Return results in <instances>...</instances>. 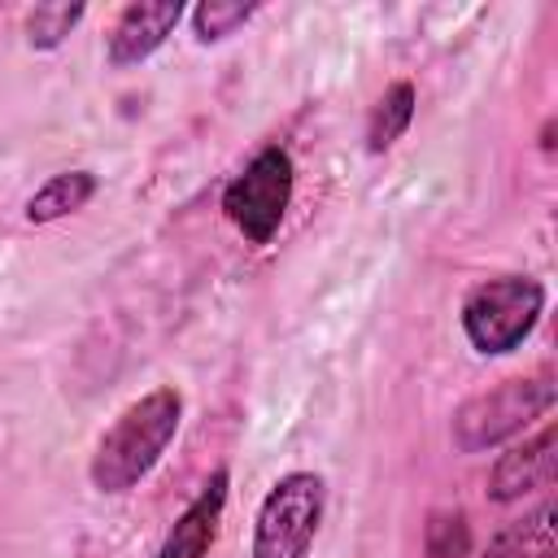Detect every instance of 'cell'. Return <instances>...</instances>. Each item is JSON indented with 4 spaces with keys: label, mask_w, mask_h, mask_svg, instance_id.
<instances>
[{
    "label": "cell",
    "mask_w": 558,
    "mask_h": 558,
    "mask_svg": "<svg viewBox=\"0 0 558 558\" xmlns=\"http://www.w3.org/2000/svg\"><path fill=\"white\" fill-rule=\"evenodd\" d=\"M183 423V392L161 384L153 392H144L140 401H131L96 440L87 480L96 493L105 497H122L131 493L170 449V440L179 436Z\"/></svg>",
    "instance_id": "obj_1"
},
{
    "label": "cell",
    "mask_w": 558,
    "mask_h": 558,
    "mask_svg": "<svg viewBox=\"0 0 558 558\" xmlns=\"http://www.w3.org/2000/svg\"><path fill=\"white\" fill-rule=\"evenodd\" d=\"M554 397H558V388H554V375L549 371L501 379L488 392H475V397H466L453 410L449 440H453L458 453L493 449V445L519 436L523 427H532L536 418H545L554 410Z\"/></svg>",
    "instance_id": "obj_2"
},
{
    "label": "cell",
    "mask_w": 558,
    "mask_h": 558,
    "mask_svg": "<svg viewBox=\"0 0 558 558\" xmlns=\"http://www.w3.org/2000/svg\"><path fill=\"white\" fill-rule=\"evenodd\" d=\"M545 314V283L532 275H497L466 292L462 331L475 353L497 357L519 349Z\"/></svg>",
    "instance_id": "obj_3"
},
{
    "label": "cell",
    "mask_w": 558,
    "mask_h": 558,
    "mask_svg": "<svg viewBox=\"0 0 558 558\" xmlns=\"http://www.w3.org/2000/svg\"><path fill=\"white\" fill-rule=\"evenodd\" d=\"M327 510V480L318 471L279 475L253 519L248 558H305Z\"/></svg>",
    "instance_id": "obj_4"
},
{
    "label": "cell",
    "mask_w": 558,
    "mask_h": 558,
    "mask_svg": "<svg viewBox=\"0 0 558 558\" xmlns=\"http://www.w3.org/2000/svg\"><path fill=\"white\" fill-rule=\"evenodd\" d=\"M292 157L279 144H266L262 153H253V161L222 187V214L231 218V227L248 240V244H270L288 205H292Z\"/></svg>",
    "instance_id": "obj_5"
},
{
    "label": "cell",
    "mask_w": 558,
    "mask_h": 558,
    "mask_svg": "<svg viewBox=\"0 0 558 558\" xmlns=\"http://www.w3.org/2000/svg\"><path fill=\"white\" fill-rule=\"evenodd\" d=\"M558 475V427L545 423L536 436L510 445L488 466V501H523L527 493H545Z\"/></svg>",
    "instance_id": "obj_6"
},
{
    "label": "cell",
    "mask_w": 558,
    "mask_h": 558,
    "mask_svg": "<svg viewBox=\"0 0 558 558\" xmlns=\"http://www.w3.org/2000/svg\"><path fill=\"white\" fill-rule=\"evenodd\" d=\"M179 17H183L179 0H135V4H126L113 17L109 35H105V61L113 70L148 61L166 44V35L179 26Z\"/></svg>",
    "instance_id": "obj_7"
},
{
    "label": "cell",
    "mask_w": 558,
    "mask_h": 558,
    "mask_svg": "<svg viewBox=\"0 0 558 558\" xmlns=\"http://www.w3.org/2000/svg\"><path fill=\"white\" fill-rule=\"evenodd\" d=\"M227 484H231V475L218 466L205 480V488L183 506V514L170 523L157 558H205L214 549L218 523H222V510H227Z\"/></svg>",
    "instance_id": "obj_8"
},
{
    "label": "cell",
    "mask_w": 558,
    "mask_h": 558,
    "mask_svg": "<svg viewBox=\"0 0 558 558\" xmlns=\"http://www.w3.org/2000/svg\"><path fill=\"white\" fill-rule=\"evenodd\" d=\"M484 558H558V545H554V501H541L523 519L506 523L488 541Z\"/></svg>",
    "instance_id": "obj_9"
},
{
    "label": "cell",
    "mask_w": 558,
    "mask_h": 558,
    "mask_svg": "<svg viewBox=\"0 0 558 558\" xmlns=\"http://www.w3.org/2000/svg\"><path fill=\"white\" fill-rule=\"evenodd\" d=\"M96 174L92 170H61V174H52L44 187H35L31 192V201H26V222H35V227H44V222H57V218H65V214H78L92 196H96Z\"/></svg>",
    "instance_id": "obj_10"
},
{
    "label": "cell",
    "mask_w": 558,
    "mask_h": 558,
    "mask_svg": "<svg viewBox=\"0 0 558 558\" xmlns=\"http://www.w3.org/2000/svg\"><path fill=\"white\" fill-rule=\"evenodd\" d=\"M414 105H418L414 83L401 78V83L384 87V96L371 105V118H366V148H371V153L392 148V144L405 135V126L414 122Z\"/></svg>",
    "instance_id": "obj_11"
},
{
    "label": "cell",
    "mask_w": 558,
    "mask_h": 558,
    "mask_svg": "<svg viewBox=\"0 0 558 558\" xmlns=\"http://www.w3.org/2000/svg\"><path fill=\"white\" fill-rule=\"evenodd\" d=\"M253 13H257L253 0H201V4L192 9V35H196V44H222V39L235 35Z\"/></svg>",
    "instance_id": "obj_12"
},
{
    "label": "cell",
    "mask_w": 558,
    "mask_h": 558,
    "mask_svg": "<svg viewBox=\"0 0 558 558\" xmlns=\"http://www.w3.org/2000/svg\"><path fill=\"white\" fill-rule=\"evenodd\" d=\"M83 4H35L31 13H26V22H22V31H26V44L35 48V52H48V48H61L65 44V35L83 22Z\"/></svg>",
    "instance_id": "obj_13"
},
{
    "label": "cell",
    "mask_w": 558,
    "mask_h": 558,
    "mask_svg": "<svg viewBox=\"0 0 558 558\" xmlns=\"http://www.w3.org/2000/svg\"><path fill=\"white\" fill-rule=\"evenodd\" d=\"M427 558H471V523L462 510H432L423 527Z\"/></svg>",
    "instance_id": "obj_14"
},
{
    "label": "cell",
    "mask_w": 558,
    "mask_h": 558,
    "mask_svg": "<svg viewBox=\"0 0 558 558\" xmlns=\"http://www.w3.org/2000/svg\"><path fill=\"white\" fill-rule=\"evenodd\" d=\"M541 144H545V153L554 148V122H545V131H541Z\"/></svg>",
    "instance_id": "obj_15"
}]
</instances>
